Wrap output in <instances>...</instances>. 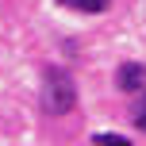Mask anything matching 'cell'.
<instances>
[{
    "instance_id": "1",
    "label": "cell",
    "mask_w": 146,
    "mask_h": 146,
    "mask_svg": "<svg viewBox=\"0 0 146 146\" xmlns=\"http://www.w3.org/2000/svg\"><path fill=\"white\" fill-rule=\"evenodd\" d=\"M42 108L50 115H69L77 108V85H73L69 69L62 66H50L42 73Z\"/></svg>"
},
{
    "instance_id": "2",
    "label": "cell",
    "mask_w": 146,
    "mask_h": 146,
    "mask_svg": "<svg viewBox=\"0 0 146 146\" xmlns=\"http://www.w3.org/2000/svg\"><path fill=\"white\" fill-rule=\"evenodd\" d=\"M115 88L119 92H139V88H146V66L142 62H123L115 69Z\"/></svg>"
},
{
    "instance_id": "3",
    "label": "cell",
    "mask_w": 146,
    "mask_h": 146,
    "mask_svg": "<svg viewBox=\"0 0 146 146\" xmlns=\"http://www.w3.org/2000/svg\"><path fill=\"white\" fill-rule=\"evenodd\" d=\"M92 146H131V139H127V135H111V131H100V135H92Z\"/></svg>"
},
{
    "instance_id": "4",
    "label": "cell",
    "mask_w": 146,
    "mask_h": 146,
    "mask_svg": "<svg viewBox=\"0 0 146 146\" xmlns=\"http://www.w3.org/2000/svg\"><path fill=\"white\" fill-rule=\"evenodd\" d=\"M58 4L77 8V12H104V8H108V0H58Z\"/></svg>"
},
{
    "instance_id": "5",
    "label": "cell",
    "mask_w": 146,
    "mask_h": 146,
    "mask_svg": "<svg viewBox=\"0 0 146 146\" xmlns=\"http://www.w3.org/2000/svg\"><path fill=\"white\" fill-rule=\"evenodd\" d=\"M135 123H139V131H146V96L139 100V108H135Z\"/></svg>"
}]
</instances>
